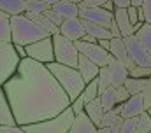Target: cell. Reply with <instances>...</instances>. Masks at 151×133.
I'll list each match as a JSON object with an SVG mask.
<instances>
[{
    "mask_svg": "<svg viewBox=\"0 0 151 133\" xmlns=\"http://www.w3.org/2000/svg\"><path fill=\"white\" fill-rule=\"evenodd\" d=\"M18 126L51 119L70 107V100L47 66L30 58L19 60L2 86Z\"/></svg>",
    "mask_w": 151,
    "mask_h": 133,
    "instance_id": "6da1fadb",
    "label": "cell"
},
{
    "mask_svg": "<svg viewBox=\"0 0 151 133\" xmlns=\"http://www.w3.org/2000/svg\"><path fill=\"white\" fill-rule=\"evenodd\" d=\"M9 26H11V42L14 46H28V44H32L35 40L51 37L47 32H44L39 25H35L34 21H30L25 14L11 16Z\"/></svg>",
    "mask_w": 151,
    "mask_h": 133,
    "instance_id": "7a4b0ae2",
    "label": "cell"
},
{
    "mask_svg": "<svg viewBox=\"0 0 151 133\" xmlns=\"http://www.w3.org/2000/svg\"><path fill=\"white\" fill-rule=\"evenodd\" d=\"M47 70L53 74V77L58 81V84L62 86V89L67 93V97L70 100V103L77 98V95H81V91L84 89L86 82L83 81L81 74L77 72V68H72V66H65L60 65L56 61H51L47 63Z\"/></svg>",
    "mask_w": 151,
    "mask_h": 133,
    "instance_id": "3957f363",
    "label": "cell"
},
{
    "mask_svg": "<svg viewBox=\"0 0 151 133\" xmlns=\"http://www.w3.org/2000/svg\"><path fill=\"white\" fill-rule=\"evenodd\" d=\"M74 121V112L70 107H67L63 112L58 116L40 121V123H32L27 126H21L27 133H67L70 130V124Z\"/></svg>",
    "mask_w": 151,
    "mask_h": 133,
    "instance_id": "277c9868",
    "label": "cell"
},
{
    "mask_svg": "<svg viewBox=\"0 0 151 133\" xmlns=\"http://www.w3.org/2000/svg\"><path fill=\"white\" fill-rule=\"evenodd\" d=\"M127 77H128V68L123 66L121 63H118V61H113V63H109V65H106V66H100L99 75H97L99 95L106 88H109V86H113V88L121 86Z\"/></svg>",
    "mask_w": 151,
    "mask_h": 133,
    "instance_id": "5b68a950",
    "label": "cell"
},
{
    "mask_svg": "<svg viewBox=\"0 0 151 133\" xmlns=\"http://www.w3.org/2000/svg\"><path fill=\"white\" fill-rule=\"evenodd\" d=\"M53 39V51H55V61L60 63V65L65 66H77V58H79V53L76 49L74 42H70L69 39L62 37L60 33L56 35H51Z\"/></svg>",
    "mask_w": 151,
    "mask_h": 133,
    "instance_id": "8992f818",
    "label": "cell"
},
{
    "mask_svg": "<svg viewBox=\"0 0 151 133\" xmlns=\"http://www.w3.org/2000/svg\"><path fill=\"white\" fill-rule=\"evenodd\" d=\"M19 65V56L14 51L12 42H0V88L16 72Z\"/></svg>",
    "mask_w": 151,
    "mask_h": 133,
    "instance_id": "52a82bcc",
    "label": "cell"
},
{
    "mask_svg": "<svg viewBox=\"0 0 151 133\" xmlns=\"http://www.w3.org/2000/svg\"><path fill=\"white\" fill-rule=\"evenodd\" d=\"M25 51H27V58H30L37 63L47 65V63L55 61V51H53V39L51 37L40 39V40H35V42L25 46Z\"/></svg>",
    "mask_w": 151,
    "mask_h": 133,
    "instance_id": "ba28073f",
    "label": "cell"
},
{
    "mask_svg": "<svg viewBox=\"0 0 151 133\" xmlns=\"http://www.w3.org/2000/svg\"><path fill=\"white\" fill-rule=\"evenodd\" d=\"M123 42H125V47H127V53L130 56V60L134 61V65L137 66H148L151 68V54L141 46V42L137 40L135 35H128V37H123Z\"/></svg>",
    "mask_w": 151,
    "mask_h": 133,
    "instance_id": "9c48e42d",
    "label": "cell"
},
{
    "mask_svg": "<svg viewBox=\"0 0 151 133\" xmlns=\"http://www.w3.org/2000/svg\"><path fill=\"white\" fill-rule=\"evenodd\" d=\"M76 49L79 54L86 56L90 61H93L97 66H106L107 65V58H109V53L106 49H102L97 42L91 44V42H84V40H76L74 42Z\"/></svg>",
    "mask_w": 151,
    "mask_h": 133,
    "instance_id": "30bf717a",
    "label": "cell"
},
{
    "mask_svg": "<svg viewBox=\"0 0 151 133\" xmlns=\"http://www.w3.org/2000/svg\"><path fill=\"white\" fill-rule=\"evenodd\" d=\"M79 19L109 28L113 21V12L104 11L102 7H84V9H79Z\"/></svg>",
    "mask_w": 151,
    "mask_h": 133,
    "instance_id": "8fae6325",
    "label": "cell"
},
{
    "mask_svg": "<svg viewBox=\"0 0 151 133\" xmlns=\"http://www.w3.org/2000/svg\"><path fill=\"white\" fill-rule=\"evenodd\" d=\"M58 33L65 39H69L70 42L81 40L86 32H84V25L79 18H70V19H63L62 25L58 26Z\"/></svg>",
    "mask_w": 151,
    "mask_h": 133,
    "instance_id": "7c38bea8",
    "label": "cell"
},
{
    "mask_svg": "<svg viewBox=\"0 0 151 133\" xmlns=\"http://www.w3.org/2000/svg\"><path fill=\"white\" fill-rule=\"evenodd\" d=\"M144 110L146 109H144V103H142V95H130L123 103H119V117L121 119L137 117Z\"/></svg>",
    "mask_w": 151,
    "mask_h": 133,
    "instance_id": "4fadbf2b",
    "label": "cell"
},
{
    "mask_svg": "<svg viewBox=\"0 0 151 133\" xmlns=\"http://www.w3.org/2000/svg\"><path fill=\"white\" fill-rule=\"evenodd\" d=\"M97 97H99V88H97V79H93V81H90V82L84 86V89L81 91V95H77V98L70 103L72 112H74V114L83 112L84 105H86L90 100L97 98Z\"/></svg>",
    "mask_w": 151,
    "mask_h": 133,
    "instance_id": "5bb4252c",
    "label": "cell"
},
{
    "mask_svg": "<svg viewBox=\"0 0 151 133\" xmlns=\"http://www.w3.org/2000/svg\"><path fill=\"white\" fill-rule=\"evenodd\" d=\"M109 54H113L114 60L118 63H121L123 66L127 68H132L134 61L130 60L128 53H127V47H125V42H123V37H113L111 39V47H109Z\"/></svg>",
    "mask_w": 151,
    "mask_h": 133,
    "instance_id": "9a60e30c",
    "label": "cell"
},
{
    "mask_svg": "<svg viewBox=\"0 0 151 133\" xmlns=\"http://www.w3.org/2000/svg\"><path fill=\"white\" fill-rule=\"evenodd\" d=\"M77 72L81 74V77H83V81L88 84L90 81H93V79H97V75H99V70H100V66H97L93 61H90L86 56H83V54H79V58H77Z\"/></svg>",
    "mask_w": 151,
    "mask_h": 133,
    "instance_id": "2e32d148",
    "label": "cell"
},
{
    "mask_svg": "<svg viewBox=\"0 0 151 133\" xmlns=\"http://www.w3.org/2000/svg\"><path fill=\"white\" fill-rule=\"evenodd\" d=\"M113 19L119 30L121 37H128V35H134V26L128 19V14H127V9L123 7H116L113 11Z\"/></svg>",
    "mask_w": 151,
    "mask_h": 133,
    "instance_id": "e0dca14e",
    "label": "cell"
},
{
    "mask_svg": "<svg viewBox=\"0 0 151 133\" xmlns=\"http://www.w3.org/2000/svg\"><path fill=\"white\" fill-rule=\"evenodd\" d=\"M51 9L56 12V16L62 21L63 19H70V18H79V5L69 2V0H60L55 5H51Z\"/></svg>",
    "mask_w": 151,
    "mask_h": 133,
    "instance_id": "ac0fdd59",
    "label": "cell"
},
{
    "mask_svg": "<svg viewBox=\"0 0 151 133\" xmlns=\"http://www.w3.org/2000/svg\"><path fill=\"white\" fill-rule=\"evenodd\" d=\"M95 132H97V126L90 121V117L84 112L74 114V121L70 124L69 133H95Z\"/></svg>",
    "mask_w": 151,
    "mask_h": 133,
    "instance_id": "d6986e66",
    "label": "cell"
},
{
    "mask_svg": "<svg viewBox=\"0 0 151 133\" xmlns=\"http://www.w3.org/2000/svg\"><path fill=\"white\" fill-rule=\"evenodd\" d=\"M83 112L90 117V121H91L97 128L100 126V121H102V116H104V109H102V105H100L99 97H97V98H93V100H90V102L84 105Z\"/></svg>",
    "mask_w": 151,
    "mask_h": 133,
    "instance_id": "ffe728a7",
    "label": "cell"
},
{
    "mask_svg": "<svg viewBox=\"0 0 151 133\" xmlns=\"http://www.w3.org/2000/svg\"><path fill=\"white\" fill-rule=\"evenodd\" d=\"M0 126H16L11 105H9L7 97H5L2 88H0Z\"/></svg>",
    "mask_w": 151,
    "mask_h": 133,
    "instance_id": "44dd1931",
    "label": "cell"
},
{
    "mask_svg": "<svg viewBox=\"0 0 151 133\" xmlns=\"http://www.w3.org/2000/svg\"><path fill=\"white\" fill-rule=\"evenodd\" d=\"M83 21V19H81ZM84 25V32L88 33L90 37H93L95 40H102V39H113V35L109 32V28L106 26H100V25H93V23H88V21H83Z\"/></svg>",
    "mask_w": 151,
    "mask_h": 133,
    "instance_id": "7402d4cb",
    "label": "cell"
},
{
    "mask_svg": "<svg viewBox=\"0 0 151 133\" xmlns=\"http://www.w3.org/2000/svg\"><path fill=\"white\" fill-rule=\"evenodd\" d=\"M0 9L9 16L25 14V0H0Z\"/></svg>",
    "mask_w": 151,
    "mask_h": 133,
    "instance_id": "603a6c76",
    "label": "cell"
},
{
    "mask_svg": "<svg viewBox=\"0 0 151 133\" xmlns=\"http://www.w3.org/2000/svg\"><path fill=\"white\" fill-rule=\"evenodd\" d=\"M99 100H100V105H102L104 112L111 110V109H114V107L118 105V102H116V93H114V88H113V86L106 88V89L99 95Z\"/></svg>",
    "mask_w": 151,
    "mask_h": 133,
    "instance_id": "cb8c5ba5",
    "label": "cell"
},
{
    "mask_svg": "<svg viewBox=\"0 0 151 133\" xmlns=\"http://www.w3.org/2000/svg\"><path fill=\"white\" fill-rule=\"evenodd\" d=\"M134 35L137 37V40L141 42V46H142V47H144V49L151 54V25L142 23V25H141V28L134 33Z\"/></svg>",
    "mask_w": 151,
    "mask_h": 133,
    "instance_id": "d4e9b609",
    "label": "cell"
},
{
    "mask_svg": "<svg viewBox=\"0 0 151 133\" xmlns=\"http://www.w3.org/2000/svg\"><path fill=\"white\" fill-rule=\"evenodd\" d=\"M144 84H146V79H134V77H127L123 82L125 89L130 95H141L144 89Z\"/></svg>",
    "mask_w": 151,
    "mask_h": 133,
    "instance_id": "484cf974",
    "label": "cell"
},
{
    "mask_svg": "<svg viewBox=\"0 0 151 133\" xmlns=\"http://www.w3.org/2000/svg\"><path fill=\"white\" fill-rule=\"evenodd\" d=\"M118 119H119V103H118L114 109L107 110V112H104V116H102V121H100V126H99V128H111Z\"/></svg>",
    "mask_w": 151,
    "mask_h": 133,
    "instance_id": "4316f807",
    "label": "cell"
},
{
    "mask_svg": "<svg viewBox=\"0 0 151 133\" xmlns=\"http://www.w3.org/2000/svg\"><path fill=\"white\" fill-rule=\"evenodd\" d=\"M135 133H151V117L144 110L142 114L137 116V124H135Z\"/></svg>",
    "mask_w": 151,
    "mask_h": 133,
    "instance_id": "83f0119b",
    "label": "cell"
},
{
    "mask_svg": "<svg viewBox=\"0 0 151 133\" xmlns=\"http://www.w3.org/2000/svg\"><path fill=\"white\" fill-rule=\"evenodd\" d=\"M49 5L39 2V0H27L25 2V12H35V14H42Z\"/></svg>",
    "mask_w": 151,
    "mask_h": 133,
    "instance_id": "f1b7e54d",
    "label": "cell"
},
{
    "mask_svg": "<svg viewBox=\"0 0 151 133\" xmlns=\"http://www.w3.org/2000/svg\"><path fill=\"white\" fill-rule=\"evenodd\" d=\"M151 74V68L148 66H132L128 68V77H134V79H148Z\"/></svg>",
    "mask_w": 151,
    "mask_h": 133,
    "instance_id": "f546056e",
    "label": "cell"
},
{
    "mask_svg": "<svg viewBox=\"0 0 151 133\" xmlns=\"http://www.w3.org/2000/svg\"><path fill=\"white\" fill-rule=\"evenodd\" d=\"M135 124H137V117H130V119H123L121 128L118 133H135Z\"/></svg>",
    "mask_w": 151,
    "mask_h": 133,
    "instance_id": "4dcf8cb0",
    "label": "cell"
},
{
    "mask_svg": "<svg viewBox=\"0 0 151 133\" xmlns=\"http://www.w3.org/2000/svg\"><path fill=\"white\" fill-rule=\"evenodd\" d=\"M142 103H144V109L151 107V77L146 79V84H144V89H142Z\"/></svg>",
    "mask_w": 151,
    "mask_h": 133,
    "instance_id": "1f68e13d",
    "label": "cell"
},
{
    "mask_svg": "<svg viewBox=\"0 0 151 133\" xmlns=\"http://www.w3.org/2000/svg\"><path fill=\"white\" fill-rule=\"evenodd\" d=\"M0 42H11V26H9V21H0Z\"/></svg>",
    "mask_w": 151,
    "mask_h": 133,
    "instance_id": "d6a6232c",
    "label": "cell"
},
{
    "mask_svg": "<svg viewBox=\"0 0 151 133\" xmlns=\"http://www.w3.org/2000/svg\"><path fill=\"white\" fill-rule=\"evenodd\" d=\"M137 9H139V7H135V5H128V7H127V14H128V19H130L132 26L139 25V16H137Z\"/></svg>",
    "mask_w": 151,
    "mask_h": 133,
    "instance_id": "836d02e7",
    "label": "cell"
},
{
    "mask_svg": "<svg viewBox=\"0 0 151 133\" xmlns=\"http://www.w3.org/2000/svg\"><path fill=\"white\" fill-rule=\"evenodd\" d=\"M114 93H116V102H118V103H123L125 100L130 97V93L125 89V86H123V84H121V86H118V88H114Z\"/></svg>",
    "mask_w": 151,
    "mask_h": 133,
    "instance_id": "e575fe53",
    "label": "cell"
},
{
    "mask_svg": "<svg viewBox=\"0 0 151 133\" xmlns=\"http://www.w3.org/2000/svg\"><path fill=\"white\" fill-rule=\"evenodd\" d=\"M141 9L144 12V23L146 25H151V0H144L141 4Z\"/></svg>",
    "mask_w": 151,
    "mask_h": 133,
    "instance_id": "d590c367",
    "label": "cell"
},
{
    "mask_svg": "<svg viewBox=\"0 0 151 133\" xmlns=\"http://www.w3.org/2000/svg\"><path fill=\"white\" fill-rule=\"evenodd\" d=\"M42 14H44V16H46V18H47V19H49V21H51L53 25H56V26H60V25H62V19H60V18L56 16V12H55V11H53L51 7H47V9H46V11H44Z\"/></svg>",
    "mask_w": 151,
    "mask_h": 133,
    "instance_id": "8d00e7d4",
    "label": "cell"
},
{
    "mask_svg": "<svg viewBox=\"0 0 151 133\" xmlns=\"http://www.w3.org/2000/svg\"><path fill=\"white\" fill-rule=\"evenodd\" d=\"M106 2L107 0H84V2H81L77 5H79V9H84V7H102Z\"/></svg>",
    "mask_w": 151,
    "mask_h": 133,
    "instance_id": "74e56055",
    "label": "cell"
},
{
    "mask_svg": "<svg viewBox=\"0 0 151 133\" xmlns=\"http://www.w3.org/2000/svg\"><path fill=\"white\" fill-rule=\"evenodd\" d=\"M0 133H27L21 126H0Z\"/></svg>",
    "mask_w": 151,
    "mask_h": 133,
    "instance_id": "f35d334b",
    "label": "cell"
},
{
    "mask_svg": "<svg viewBox=\"0 0 151 133\" xmlns=\"http://www.w3.org/2000/svg\"><path fill=\"white\" fill-rule=\"evenodd\" d=\"M14 46V44H12ZM14 51L18 53V56H19V60H23V58H27V51H25V46H14Z\"/></svg>",
    "mask_w": 151,
    "mask_h": 133,
    "instance_id": "ab89813d",
    "label": "cell"
},
{
    "mask_svg": "<svg viewBox=\"0 0 151 133\" xmlns=\"http://www.w3.org/2000/svg\"><path fill=\"white\" fill-rule=\"evenodd\" d=\"M97 44L102 47V49H106L107 53H109V47H111V39L107 40V39H102V40H97Z\"/></svg>",
    "mask_w": 151,
    "mask_h": 133,
    "instance_id": "60d3db41",
    "label": "cell"
},
{
    "mask_svg": "<svg viewBox=\"0 0 151 133\" xmlns=\"http://www.w3.org/2000/svg\"><path fill=\"white\" fill-rule=\"evenodd\" d=\"M111 2L114 4V7H123V9L130 5V0H111Z\"/></svg>",
    "mask_w": 151,
    "mask_h": 133,
    "instance_id": "b9f144b4",
    "label": "cell"
},
{
    "mask_svg": "<svg viewBox=\"0 0 151 133\" xmlns=\"http://www.w3.org/2000/svg\"><path fill=\"white\" fill-rule=\"evenodd\" d=\"M109 32H111L113 37H121V35H119V30H118V26H116V23H114V19L111 21V25H109Z\"/></svg>",
    "mask_w": 151,
    "mask_h": 133,
    "instance_id": "7bdbcfd3",
    "label": "cell"
},
{
    "mask_svg": "<svg viewBox=\"0 0 151 133\" xmlns=\"http://www.w3.org/2000/svg\"><path fill=\"white\" fill-rule=\"evenodd\" d=\"M121 123H123V119H121V117H119V119H118V121H116V123H114L113 126H111V128H109V130H111V133H118V132H119V128H121Z\"/></svg>",
    "mask_w": 151,
    "mask_h": 133,
    "instance_id": "ee69618b",
    "label": "cell"
},
{
    "mask_svg": "<svg viewBox=\"0 0 151 133\" xmlns=\"http://www.w3.org/2000/svg\"><path fill=\"white\" fill-rule=\"evenodd\" d=\"M102 9H104V11H109V12H113L116 7H114V4L111 2V0H107V2H106V4L102 5Z\"/></svg>",
    "mask_w": 151,
    "mask_h": 133,
    "instance_id": "f6af8a7d",
    "label": "cell"
},
{
    "mask_svg": "<svg viewBox=\"0 0 151 133\" xmlns=\"http://www.w3.org/2000/svg\"><path fill=\"white\" fill-rule=\"evenodd\" d=\"M11 19V16L7 14V12H4L2 9H0V21H9Z\"/></svg>",
    "mask_w": 151,
    "mask_h": 133,
    "instance_id": "bcb514c9",
    "label": "cell"
},
{
    "mask_svg": "<svg viewBox=\"0 0 151 133\" xmlns=\"http://www.w3.org/2000/svg\"><path fill=\"white\" fill-rule=\"evenodd\" d=\"M137 16H139V23H144V12H142L141 7L137 9Z\"/></svg>",
    "mask_w": 151,
    "mask_h": 133,
    "instance_id": "7dc6e473",
    "label": "cell"
},
{
    "mask_svg": "<svg viewBox=\"0 0 151 133\" xmlns=\"http://www.w3.org/2000/svg\"><path fill=\"white\" fill-rule=\"evenodd\" d=\"M81 40H84V42H91V44H95V42H97V40H95V39H93V37H90V35H88V33H86V35H84V37H83V39H81Z\"/></svg>",
    "mask_w": 151,
    "mask_h": 133,
    "instance_id": "c3c4849f",
    "label": "cell"
},
{
    "mask_svg": "<svg viewBox=\"0 0 151 133\" xmlns=\"http://www.w3.org/2000/svg\"><path fill=\"white\" fill-rule=\"evenodd\" d=\"M39 2H42V4H46V5H49V7H51V5H55L56 2H60V0H39Z\"/></svg>",
    "mask_w": 151,
    "mask_h": 133,
    "instance_id": "681fc988",
    "label": "cell"
},
{
    "mask_svg": "<svg viewBox=\"0 0 151 133\" xmlns=\"http://www.w3.org/2000/svg\"><path fill=\"white\" fill-rule=\"evenodd\" d=\"M144 0H130V5H135V7H141V4H142Z\"/></svg>",
    "mask_w": 151,
    "mask_h": 133,
    "instance_id": "f907efd6",
    "label": "cell"
},
{
    "mask_svg": "<svg viewBox=\"0 0 151 133\" xmlns=\"http://www.w3.org/2000/svg\"><path fill=\"white\" fill-rule=\"evenodd\" d=\"M95 133H111V130H109V128H97Z\"/></svg>",
    "mask_w": 151,
    "mask_h": 133,
    "instance_id": "816d5d0a",
    "label": "cell"
},
{
    "mask_svg": "<svg viewBox=\"0 0 151 133\" xmlns=\"http://www.w3.org/2000/svg\"><path fill=\"white\" fill-rule=\"evenodd\" d=\"M69 2H72V4H81V2H84V0H69Z\"/></svg>",
    "mask_w": 151,
    "mask_h": 133,
    "instance_id": "f5cc1de1",
    "label": "cell"
},
{
    "mask_svg": "<svg viewBox=\"0 0 151 133\" xmlns=\"http://www.w3.org/2000/svg\"><path fill=\"white\" fill-rule=\"evenodd\" d=\"M146 112H148V116L151 117V107H148V109H146Z\"/></svg>",
    "mask_w": 151,
    "mask_h": 133,
    "instance_id": "db71d44e",
    "label": "cell"
},
{
    "mask_svg": "<svg viewBox=\"0 0 151 133\" xmlns=\"http://www.w3.org/2000/svg\"><path fill=\"white\" fill-rule=\"evenodd\" d=\"M150 77H151V74H150Z\"/></svg>",
    "mask_w": 151,
    "mask_h": 133,
    "instance_id": "11a10c76",
    "label": "cell"
},
{
    "mask_svg": "<svg viewBox=\"0 0 151 133\" xmlns=\"http://www.w3.org/2000/svg\"><path fill=\"white\" fill-rule=\"evenodd\" d=\"M25 2H27V0H25Z\"/></svg>",
    "mask_w": 151,
    "mask_h": 133,
    "instance_id": "9f6ffc18",
    "label": "cell"
},
{
    "mask_svg": "<svg viewBox=\"0 0 151 133\" xmlns=\"http://www.w3.org/2000/svg\"><path fill=\"white\" fill-rule=\"evenodd\" d=\"M67 133H69V132H67Z\"/></svg>",
    "mask_w": 151,
    "mask_h": 133,
    "instance_id": "6f0895ef",
    "label": "cell"
}]
</instances>
